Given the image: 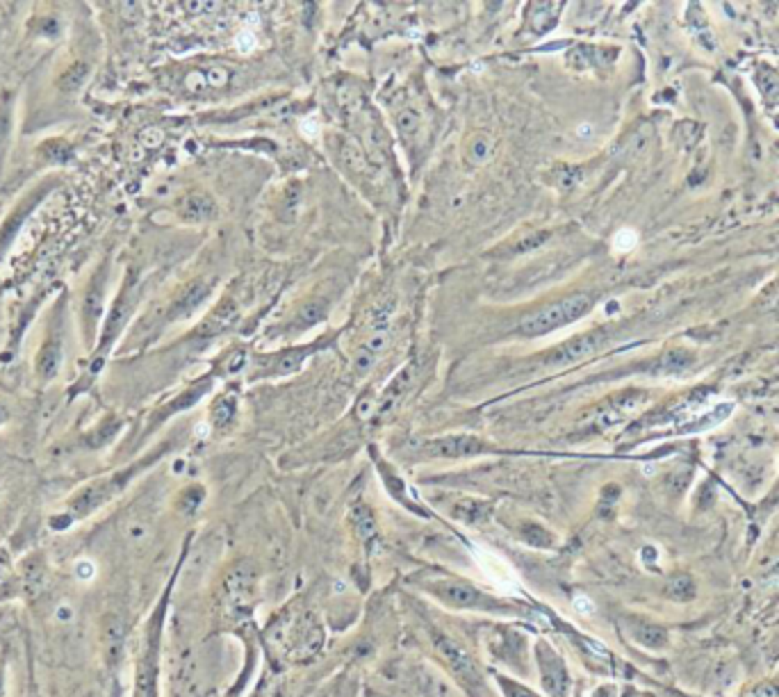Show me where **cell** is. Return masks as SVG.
<instances>
[{
    "label": "cell",
    "instance_id": "cell-1",
    "mask_svg": "<svg viewBox=\"0 0 779 697\" xmlns=\"http://www.w3.org/2000/svg\"><path fill=\"white\" fill-rule=\"evenodd\" d=\"M595 306V299L590 294H572L561 301L547 303V306L538 308L536 312L526 314V317L517 324L519 335L524 337H540L551 331H558L563 326L572 321H579L585 317Z\"/></svg>",
    "mask_w": 779,
    "mask_h": 697
},
{
    "label": "cell",
    "instance_id": "cell-2",
    "mask_svg": "<svg viewBox=\"0 0 779 697\" xmlns=\"http://www.w3.org/2000/svg\"><path fill=\"white\" fill-rule=\"evenodd\" d=\"M433 647L447 663V668L454 672L460 681H465L467 688H477V686H481V672L477 668V663H474V659L456 643V640H451L445 634H433Z\"/></svg>",
    "mask_w": 779,
    "mask_h": 697
},
{
    "label": "cell",
    "instance_id": "cell-3",
    "mask_svg": "<svg viewBox=\"0 0 779 697\" xmlns=\"http://www.w3.org/2000/svg\"><path fill=\"white\" fill-rule=\"evenodd\" d=\"M431 590L443 602L456 606V609H483V611L499 609V604L490 600L488 595L479 592L477 588H472L470 583H462V581H438L431 586Z\"/></svg>",
    "mask_w": 779,
    "mask_h": 697
},
{
    "label": "cell",
    "instance_id": "cell-4",
    "mask_svg": "<svg viewBox=\"0 0 779 697\" xmlns=\"http://www.w3.org/2000/svg\"><path fill=\"white\" fill-rule=\"evenodd\" d=\"M388 340H390L388 314H383V317H376L374 331L369 333L367 340L360 344L356 348V353H354V369H356L358 374H365V372H369L371 367H374V363L378 361V356L383 353V348H386Z\"/></svg>",
    "mask_w": 779,
    "mask_h": 697
},
{
    "label": "cell",
    "instance_id": "cell-5",
    "mask_svg": "<svg viewBox=\"0 0 779 697\" xmlns=\"http://www.w3.org/2000/svg\"><path fill=\"white\" fill-rule=\"evenodd\" d=\"M253 581L255 575L248 568H235L228 579H226V602H228V611L233 613H244L248 609L253 597Z\"/></svg>",
    "mask_w": 779,
    "mask_h": 697
},
{
    "label": "cell",
    "instance_id": "cell-6",
    "mask_svg": "<svg viewBox=\"0 0 779 697\" xmlns=\"http://www.w3.org/2000/svg\"><path fill=\"white\" fill-rule=\"evenodd\" d=\"M600 344H602V337L597 333L572 337V340L563 342L561 346H556L554 351L547 356V365H556V367L572 365V363L581 361V358L590 356L593 351H597V346Z\"/></svg>",
    "mask_w": 779,
    "mask_h": 697
},
{
    "label": "cell",
    "instance_id": "cell-7",
    "mask_svg": "<svg viewBox=\"0 0 779 697\" xmlns=\"http://www.w3.org/2000/svg\"><path fill=\"white\" fill-rule=\"evenodd\" d=\"M415 374H417V365H415V363L401 367L399 372L394 374V378L388 383L386 392H383V395H381V401L376 403L381 415L392 413V410L397 408L399 403L403 401V397L408 395V390H410L413 381H415Z\"/></svg>",
    "mask_w": 779,
    "mask_h": 697
},
{
    "label": "cell",
    "instance_id": "cell-8",
    "mask_svg": "<svg viewBox=\"0 0 779 697\" xmlns=\"http://www.w3.org/2000/svg\"><path fill=\"white\" fill-rule=\"evenodd\" d=\"M314 346H301V348H290V351L280 356H269V358H258L263 363V376H280V374H292L301 369L306 363V358L312 353Z\"/></svg>",
    "mask_w": 779,
    "mask_h": 697
},
{
    "label": "cell",
    "instance_id": "cell-9",
    "mask_svg": "<svg viewBox=\"0 0 779 697\" xmlns=\"http://www.w3.org/2000/svg\"><path fill=\"white\" fill-rule=\"evenodd\" d=\"M433 454L435 456H447V458H456V456H474L485 452V445L479 440V437L472 435H449L443 437V440L431 442Z\"/></svg>",
    "mask_w": 779,
    "mask_h": 697
},
{
    "label": "cell",
    "instance_id": "cell-10",
    "mask_svg": "<svg viewBox=\"0 0 779 697\" xmlns=\"http://www.w3.org/2000/svg\"><path fill=\"white\" fill-rule=\"evenodd\" d=\"M208 297H210V285L198 283V280H196V283L187 285L183 292H180V297L174 301L171 310H169V317H171V319L189 317L191 312H196L203 306V301H206Z\"/></svg>",
    "mask_w": 779,
    "mask_h": 697
},
{
    "label": "cell",
    "instance_id": "cell-11",
    "mask_svg": "<svg viewBox=\"0 0 779 697\" xmlns=\"http://www.w3.org/2000/svg\"><path fill=\"white\" fill-rule=\"evenodd\" d=\"M629 634L640 647L645 649H665L670 643L668 629L657 624V622H645V620H634L629 624Z\"/></svg>",
    "mask_w": 779,
    "mask_h": 697
},
{
    "label": "cell",
    "instance_id": "cell-12",
    "mask_svg": "<svg viewBox=\"0 0 779 697\" xmlns=\"http://www.w3.org/2000/svg\"><path fill=\"white\" fill-rule=\"evenodd\" d=\"M540 672H543V683L547 693L554 697L563 695L568 686V674L563 670V663L547 647H543V651H540Z\"/></svg>",
    "mask_w": 779,
    "mask_h": 697
},
{
    "label": "cell",
    "instance_id": "cell-13",
    "mask_svg": "<svg viewBox=\"0 0 779 697\" xmlns=\"http://www.w3.org/2000/svg\"><path fill=\"white\" fill-rule=\"evenodd\" d=\"M132 310V297H130V289H123L121 297L115 301V306H112L110 314H107V321H105V331H103V340H100V348L98 351H103V348L115 340L117 333L123 329V324H126L128 314Z\"/></svg>",
    "mask_w": 779,
    "mask_h": 697
},
{
    "label": "cell",
    "instance_id": "cell-14",
    "mask_svg": "<svg viewBox=\"0 0 779 697\" xmlns=\"http://www.w3.org/2000/svg\"><path fill=\"white\" fill-rule=\"evenodd\" d=\"M178 215L180 219L185 221H191V223H201V221H208L214 217V203L212 198L208 194L203 192H194L183 198V203H180L178 208Z\"/></svg>",
    "mask_w": 779,
    "mask_h": 697
},
{
    "label": "cell",
    "instance_id": "cell-15",
    "mask_svg": "<svg viewBox=\"0 0 779 697\" xmlns=\"http://www.w3.org/2000/svg\"><path fill=\"white\" fill-rule=\"evenodd\" d=\"M661 592H663L665 600L677 602V604H686V602L695 600L697 583L691 575H688V572H677V575L668 577V581L663 583Z\"/></svg>",
    "mask_w": 779,
    "mask_h": 697
},
{
    "label": "cell",
    "instance_id": "cell-16",
    "mask_svg": "<svg viewBox=\"0 0 779 697\" xmlns=\"http://www.w3.org/2000/svg\"><path fill=\"white\" fill-rule=\"evenodd\" d=\"M103 310V274H96L92 285L87 289V297L83 301V319H85V329L92 333L94 324L98 321V314Z\"/></svg>",
    "mask_w": 779,
    "mask_h": 697
},
{
    "label": "cell",
    "instance_id": "cell-17",
    "mask_svg": "<svg viewBox=\"0 0 779 697\" xmlns=\"http://www.w3.org/2000/svg\"><path fill=\"white\" fill-rule=\"evenodd\" d=\"M60 365H62V346H60V340H48L46 344L41 346V351L37 356V374L48 381L53 378L55 374L60 372Z\"/></svg>",
    "mask_w": 779,
    "mask_h": 697
},
{
    "label": "cell",
    "instance_id": "cell-18",
    "mask_svg": "<svg viewBox=\"0 0 779 697\" xmlns=\"http://www.w3.org/2000/svg\"><path fill=\"white\" fill-rule=\"evenodd\" d=\"M490 511H492V506L488 501L465 499V501H458L454 506V517H458V520H462V522H470V524H479V522L488 520Z\"/></svg>",
    "mask_w": 779,
    "mask_h": 697
},
{
    "label": "cell",
    "instance_id": "cell-19",
    "mask_svg": "<svg viewBox=\"0 0 779 697\" xmlns=\"http://www.w3.org/2000/svg\"><path fill=\"white\" fill-rule=\"evenodd\" d=\"M494 155V139L490 134L479 132L467 144V160L472 164H485Z\"/></svg>",
    "mask_w": 779,
    "mask_h": 697
},
{
    "label": "cell",
    "instance_id": "cell-20",
    "mask_svg": "<svg viewBox=\"0 0 779 697\" xmlns=\"http://www.w3.org/2000/svg\"><path fill=\"white\" fill-rule=\"evenodd\" d=\"M39 198H41V194H39V196H30V198L26 201V203H21V206H18V212H14V215L7 219L5 228L0 230V251H3L5 246H7L9 242H12V238H14V230H18L21 221H23V219L28 217V212L32 210V203H37Z\"/></svg>",
    "mask_w": 779,
    "mask_h": 697
},
{
    "label": "cell",
    "instance_id": "cell-21",
    "mask_svg": "<svg viewBox=\"0 0 779 697\" xmlns=\"http://www.w3.org/2000/svg\"><path fill=\"white\" fill-rule=\"evenodd\" d=\"M479 560H483V568H485V575H488L494 583H499V586H513V575L511 570H508L499 558H494L490 554H485L483 549L481 552H477Z\"/></svg>",
    "mask_w": 779,
    "mask_h": 697
},
{
    "label": "cell",
    "instance_id": "cell-22",
    "mask_svg": "<svg viewBox=\"0 0 779 697\" xmlns=\"http://www.w3.org/2000/svg\"><path fill=\"white\" fill-rule=\"evenodd\" d=\"M89 71L92 69H89V64H85V62L71 64L69 69L60 75V89L62 92H75V89H80L89 78Z\"/></svg>",
    "mask_w": 779,
    "mask_h": 697
},
{
    "label": "cell",
    "instance_id": "cell-23",
    "mask_svg": "<svg viewBox=\"0 0 779 697\" xmlns=\"http://www.w3.org/2000/svg\"><path fill=\"white\" fill-rule=\"evenodd\" d=\"M354 526L358 536L363 538V541H371V538L376 536V520H374V513H371L367 506H356L354 509Z\"/></svg>",
    "mask_w": 779,
    "mask_h": 697
},
{
    "label": "cell",
    "instance_id": "cell-24",
    "mask_svg": "<svg viewBox=\"0 0 779 697\" xmlns=\"http://www.w3.org/2000/svg\"><path fill=\"white\" fill-rule=\"evenodd\" d=\"M417 683H420V691L426 695V697H451V688L449 683L445 679L435 677V674L431 672H420V677H417Z\"/></svg>",
    "mask_w": 779,
    "mask_h": 697
},
{
    "label": "cell",
    "instance_id": "cell-25",
    "mask_svg": "<svg viewBox=\"0 0 779 697\" xmlns=\"http://www.w3.org/2000/svg\"><path fill=\"white\" fill-rule=\"evenodd\" d=\"M324 314H326V303L324 301H310L299 310L295 324L299 326V329H308V326L322 321Z\"/></svg>",
    "mask_w": 779,
    "mask_h": 697
},
{
    "label": "cell",
    "instance_id": "cell-26",
    "mask_svg": "<svg viewBox=\"0 0 779 697\" xmlns=\"http://www.w3.org/2000/svg\"><path fill=\"white\" fill-rule=\"evenodd\" d=\"M235 417V399L230 397H221L217 403H214L212 408V422L219 426V429H223L226 424H230Z\"/></svg>",
    "mask_w": 779,
    "mask_h": 697
},
{
    "label": "cell",
    "instance_id": "cell-27",
    "mask_svg": "<svg viewBox=\"0 0 779 697\" xmlns=\"http://www.w3.org/2000/svg\"><path fill=\"white\" fill-rule=\"evenodd\" d=\"M636 244H638V233H636V230H631V228H622V230H618V233H615V238H613V249H615L618 253H629V251H634V249H636Z\"/></svg>",
    "mask_w": 779,
    "mask_h": 697
},
{
    "label": "cell",
    "instance_id": "cell-28",
    "mask_svg": "<svg viewBox=\"0 0 779 697\" xmlns=\"http://www.w3.org/2000/svg\"><path fill=\"white\" fill-rule=\"evenodd\" d=\"M397 126L403 134H415L420 130V112L415 110H403L397 117Z\"/></svg>",
    "mask_w": 779,
    "mask_h": 697
},
{
    "label": "cell",
    "instance_id": "cell-29",
    "mask_svg": "<svg viewBox=\"0 0 779 697\" xmlns=\"http://www.w3.org/2000/svg\"><path fill=\"white\" fill-rule=\"evenodd\" d=\"M230 75H233L230 69H226V66H210V69H206V80L210 89L226 87L230 83Z\"/></svg>",
    "mask_w": 779,
    "mask_h": 697
},
{
    "label": "cell",
    "instance_id": "cell-30",
    "mask_svg": "<svg viewBox=\"0 0 779 697\" xmlns=\"http://www.w3.org/2000/svg\"><path fill=\"white\" fill-rule=\"evenodd\" d=\"M43 149H51V151H43V153H46L51 160H55V162H64V160H69V157H71V149L64 142H60V139L58 142H48L46 146H43Z\"/></svg>",
    "mask_w": 779,
    "mask_h": 697
},
{
    "label": "cell",
    "instance_id": "cell-31",
    "mask_svg": "<svg viewBox=\"0 0 779 697\" xmlns=\"http://www.w3.org/2000/svg\"><path fill=\"white\" fill-rule=\"evenodd\" d=\"M185 87L194 94H201V92H206V89H210L208 80H206V71H191L185 80Z\"/></svg>",
    "mask_w": 779,
    "mask_h": 697
},
{
    "label": "cell",
    "instance_id": "cell-32",
    "mask_svg": "<svg viewBox=\"0 0 779 697\" xmlns=\"http://www.w3.org/2000/svg\"><path fill=\"white\" fill-rule=\"evenodd\" d=\"M73 572H75V577L80 579V581H89V579H94V577H96V565H94V560H89V558H80V560H78V563L73 565Z\"/></svg>",
    "mask_w": 779,
    "mask_h": 697
},
{
    "label": "cell",
    "instance_id": "cell-33",
    "mask_svg": "<svg viewBox=\"0 0 779 697\" xmlns=\"http://www.w3.org/2000/svg\"><path fill=\"white\" fill-rule=\"evenodd\" d=\"M748 697H779V686L773 683V681L756 683L754 688L748 693Z\"/></svg>",
    "mask_w": 779,
    "mask_h": 697
},
{
    "label": "cell",
    "instance_id": "cell-34",
    "mask_svg": "<svg viewBox=\"0 0 779 697\" xmlns=\"http://www.w3.org/2000/svg\"><path fill=\"white\" fill-rule=\"evenodd\" d=\"M545 238H547L545 233H538V235H529V238H524L522 242H517V246H515V253H524V251H531V249H536V246H540V244L545 242Z\"/></svg>",
    "mask_w": 779,
    "mask_h": 697
},
{
    "label": "cell",
    "instance_id": "cell-35",
    "mask_svg": "<svg viewBox=\"0 0 779 697\" xmlns=\"http://www.w3.org/2000/svg\"><path fill=\"white\" fill-rule=\"evenodd\" d=\"M572 606H574V611L581 613V615H593L595 613V604H593L590 597H585V595H574Z\"/></svg>",
    "mask_w": 779,
    "mask_h": 697
},
{
    "label": "cell",
    "instance_id": "cell-36",
    "mask_svg": "<svg viewBox=\"0 0 779 697\" xmlns=\"http://www.w3.org/2000/svg\"><path fill=\"white\" fill-rule=\"evenodd\" d=\"M374 406H376V403H374V399H371V395L367 392V395H365L363 399H360V401H358V406H356L358 417H360V420H367L369 415L374 413Z\"/></svg>",
    "mask_w": 779,
    "mask_h": 697
},
{
    "label": "cell",
    "instance_id": "cell-37",
    "mask_svg": "<svg viewBox=\"0 0 779 697\" xmlns=\"http://www.w3.org/2000/svg\"><path fill=\"white\" fill-rule=\"evenodd\" d=\"M504 691H506V697H536L531 691H526L522 686L511 683V681H504Z\"/></svg>",
    "mask_w": 779,
    "mask_h": 697
},
{
    "label": "cell",
    "instance_id": "cell-38",
    "mask_svg": "<svg viewBox=\"0 0 779 697\" xmlns=\"http://www.w3.org/2000/svg\"><path fill=\"white\" fill-rule=\"evenodd\" d=\"M55 617H58L60 622H71L73 620V606L71 604H60L58 609H55Z\"/></svg>",
    "mask_w": 779,
    "mask_h": 697
},
{
    "label": "cell",
    "instance_id": "cell-39",
    "mask_svg": "<svg viewBox=\"0 0 779 697\" xmlns=\"http://www.w3.org/2000/svg\"><path fill=\"white\" fill-rule=\"evenodd\" d=\"M237 46H240V50L248 53V50H251V48L255 46V41H253V37H251V35H242V37H240V41H237Z\"/></svg>",
    "mask_w": 779,
    "mask_h": 697
},
{
    "label": "cell",
    "instance_id": "cell-40",
    "mask_svg": "<svg viewBox=\"0 0 779 697\" xmlns=\"http://www.w3.org/2000/svg\"><path fill=\"white\" fill-rule=\"evenodd\" d=\"M7 112H9V110H3V107H0V134H3V132L7 130V121H9V115H7Z\"/></svg>",
    "mask_w": 779,
    "mask_h": 697
},
{
    "label": "cell",
    "instance_id": "cell-41",
    "mask_svg": "<svg viewBox=\"0 0 779 697\" xmlns=\"http://www.w3.org/2000/svg\"><path fill=\"white\" fill-rule=\"evenodd\" d=\"M5 420H7V410H5L3 403H0V424H3Z\"/></svg>",
    "mask_w": 779,
    "mask_h": 697
},
{
    "label": "cell",
    "instance_id": "cell-42",
    "mask_svg": "<svg viewBox=\"0 0 779 697\" xmlns=\"http://www.w3.org/2000/svg\"><path fill=\"white\" fill-rule=\"evenodd\" d=\"M631 697H636V695H631Z\"/></svg>",
    "mask_w": 779,
    "mask_h": 697
}]
</instances>
